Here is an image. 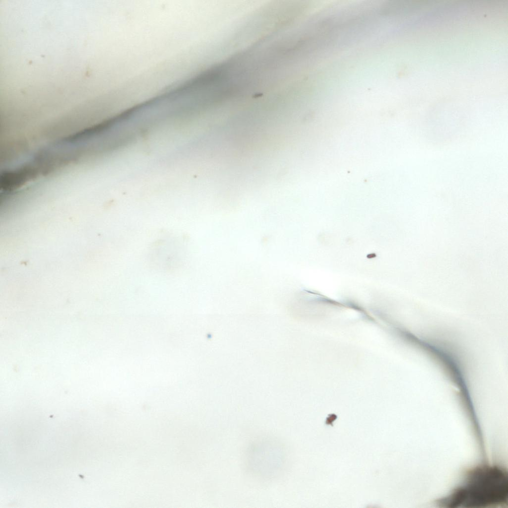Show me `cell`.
Segmentation results:
<instances>
[{
  "label": "cell",
  "mask_w": 508,
  "mask_h": 508,
  "mask_svg": "<svg viewBox=\"0 0 508 508\" xmlns=\"http://www.w3.org/2000/svg\"><path fill=\"white\" fill-rule=\"evenodd\" d=\"M507 472L498 466L481 465L470 470L464 480L439 505L443 507L487 508L507 503Z\"/></svg>",
  "instance_id": "1"
},
{
  "label": "cell",
  "mask_w": 508,
  "mask_h": 508,
  "mask_svg": "<svg viewBox=\"0 0 508 508\" xmlns=\"http://www.w3.org/2000/svg\"><path fill=\"white\" fill-rule=\"evenodd\" d=\"M373 77H375V76H373Z\"/></svg>",
  "instance_id": "2"
}]
</instances>
